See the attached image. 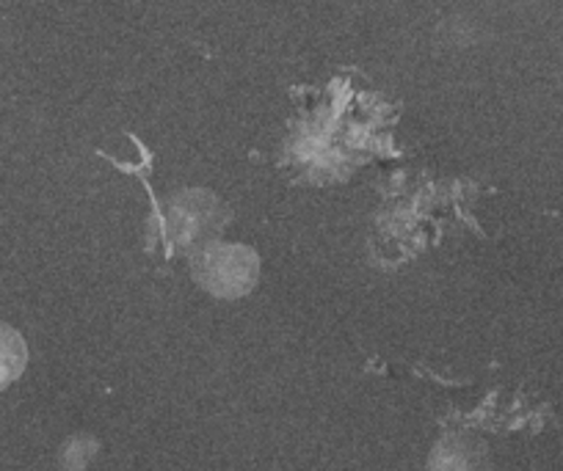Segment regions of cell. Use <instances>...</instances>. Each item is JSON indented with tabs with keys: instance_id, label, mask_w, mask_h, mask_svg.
<instances>
[{
	"instance_id": "7a4b0ae2",
	"label": "cell",
	"mask_w": 563,
	"mask_h": 471,
	"mask_svg": "<svg viewBox=\"0 0 563 471\" xmlns=\"http://www.w3.org/2000/svg\"><path fill=\"white\" fill-rule=\"evenodd\" d=\"M481 466H484V447L462 436L442 438L431 455V471H481Z\"/></svg>"
},
{
	"instance_id": "6da1fadb",
	"label": "cell",
	"mask_w": 563,
	"mask_h": 471,
	"mask_svg": "<svg viewBox=\"0 0 563 471\" xmlns=\"http://www.w3.org/2000/svg\"><path fill=\"white\" fill-rule=\"evenodd\" d=\"M260 273V259L246 246L210 243L194 259V279L208 292L221 298L246 295Z\"/></svg>"
},
{
	"instance_id": "3957f363",
	"label": "cell",
	"mask_w": 563,
	"mask_h": 471,
	"mask_svg": "<svg viewBox=\"0 0 563 471\" xmlns=\"http://www.w3.org/2000/svg\"><path fill=\"white\" fill-rule=\"evenodd\" d=\"M25 365H29L25 339L12 326L0 323V392L23 375Z\"/></svg>"
}]
</instances>
